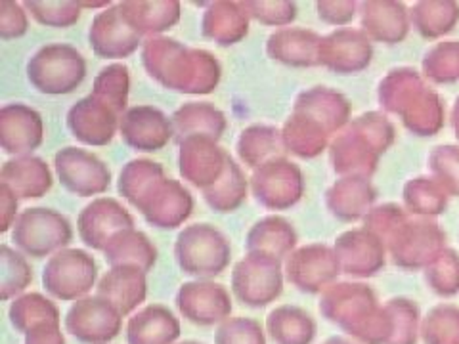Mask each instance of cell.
Here are the masks:
<instances>
[{"label":"cell","instance_id":"3","mask_svg":"<svg viewBox=\"0 0 459 344\" xmlns=\"http://www.w3.org/2000/svg\"><path fill=\"white\" fill-rule=\"evenodd\" d=\"M13 23V20H10V23H6V25H3V37H6V33H8V29H10V25ZM16 23L18 25H22V27H25L27 23H25V20H23V12L20 10L18 12V16H16Z\"/></svg>","mask_w":459,"mask_h":344},{"label":"cell","instance_id":"1","mask_svg":"<svg viewBox=\"0 0 459 344\" xmlns=\"http://www.w3.org/2000/svg\"><path fill=\"white\" fill-rule=\"evenodd\" d=\"M178 337V323L175 315L153 306L134 315L128 325V342L131 344H170Z\"/></svg>","mask_w":459,"mask_h":344},{"label":"cell","instance_id":"2","mask_svg":"<svg viewBox=\"0 0 459 344\" xmlns=\"http://www.w3.org/2000/svg\"><path fill=\"white\" fill-rule=\"evenodd\" d=\"M219 344H264V337L256 322L241 320V339L236 340L219 331Z\"/></svg>","mask_w":459,"mask_h":344}]
</instances>
